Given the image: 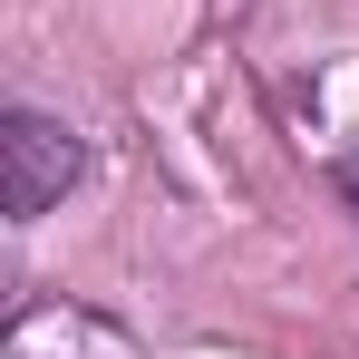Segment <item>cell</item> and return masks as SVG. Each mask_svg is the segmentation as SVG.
Returning <instances> with one entry per match:
<instances>
[{
	"label": "cell",
	"instance_id": "cell-1",
	"mask_svg": "<svg viewBox=\"0 0 359 359\" xmlns=\"http://www.w3.org/2000/svg\"><path fill=\"white\" fill-rule=\"evenodd\" d=\"M78 175H88L78 126L39 117V107H10V117H0V214H10V224H39Z\"/></svg>",
	"mask_w": 359,
	"mask_h": 359
},
{
	"label": "cell",
	"instance_id": "cell-2",
	"mask_svg": "<svg viewBox=\"0 0 359 359\" xmlns=\"http://www.w3.org/2000/svg\"><path fill=\"white\" fill-rule=\"evenodd\" d=\"M340 194H350V204H359V156H340Z\"/></svg>",
	"mask_w": 359,
	"mask_h": 359
}]
</instances>
